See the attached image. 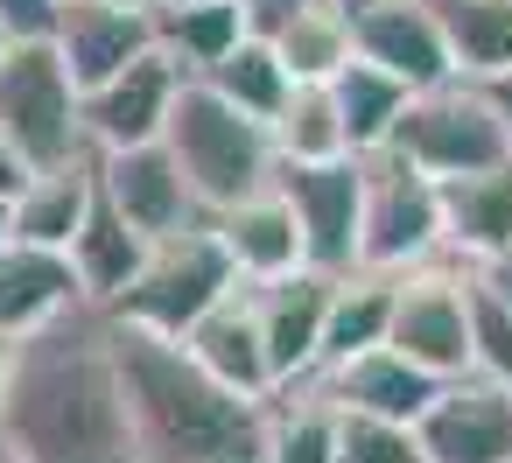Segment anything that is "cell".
Wrapping results in <instances>:
<instances>
[{"mask_svg": "<svg viewBox=\"0 0 512 463\" xmlns=\"http://www.w3.org/2000/svg\"><path fill=\"white\" fill-rule=\"evenodd\" d=\"M0 442L15 449V463H134L106 309L78 302L15 344L8 393H0Z\"/></svg>", "mask_w": 512, "mask_h": 463, "instance_id": "cell-1", "label": "cell"}, {"mask_svg": "<svg viewBox=\"0 0 512 463\" xmlns=\"http://www.w3.org/2000/svg\"><path fill=\"white\" fill-rule=\"evenodd\" d=\"M113 379L134 463H267V407L211 386L183 344L113 323Z\"/></svg>", "mask_w": 512, "mask_h": 463, "instance_id": "cell-2", "label": "cell"}, {"mask_svg": "<svg viewBox=\"0 0 512 463\" xmlns=\"http://www.w3.org/2000/svg\"><path fill=\"white\" fill-rule=\"evenodd\" d=\"M162 148L183 169V183H190V197H197L204 218H218V211H232V204H246V197H260L274 183V141H267V127L246 120V113H232L204 85L176 92Z\"/></svg>", "mask_w": 512, "mask_h": 463, "instance_id": "cell-3", "label": "cell"}, {"mask_svg": "<svg viewBox=\"0 0 512 463\" xmlns=\"http://www.w3.org/2000/svg\"><path fill=\"white\" fill-rule=\"evenodd\" d=\"M428 260H442L435 183L414 162H400L393 148L358 155V274L400 281Z\"/></svg>", "mask_w": 512, "mask_h": 463, "instance_id": "cell-4", "label": "cell"}, {"mask_svg": "<svg viewBox=\"0 0 512 463\" xmlns=\"http://www.w3.org/2000/svg\"><path fill=\"white\" fill-rule=\"evenodd\" d=\"M239 288V274H232V260L218 253V239H211V218L204 225H190V232H176V239H155L148 246V260H141V274H134V288L106 309L113 323H127V330H148V337H183L204 309H218L225 295Z\"/></svg>", "mask_w": 512, "mask_h": 463, "instance_id": "cell-5", "label": "cell"}, {"mask_svg": "<svg viewBox=\"0 0 512 463\" xmlns=\"http://www.w3.org/2000/svg\"><path fill=\"white\" fill-rule=\"evenodd\" d=\"M0 141L22 162V176L92 162L85 134H78V92L50 43H15L0 57Z\"/></svg>", "mask_w": 512, "mask_h": 463, "instance_id": "cell-6", "label": "cell"}, {"mask_svg": "<svg viewBox=\"0 0 512 463\" xmlns=\"http://www.w3.org/2000/svg\"><path fill=\"white\" fill-rule=\"evenodd\" d=\"M386 148L400 162H414L428 183H449V176H477V169H498L512 162L505 155V134H498V113L484 99V85H435V92H414L386 134Z\"/></svg>", "mask_w": 512, "mask_h": 463, "instance_id": "cell-7", "label": "cell"}, {"mask_svg": "<svg viewBox=\"0 0 512 463\" xmlns=\"http://www.w3.org/2000/svg\"><path fill=\"white\" fill-rule=\"evenodd\" d=\"M386 351H400L414 372L463 379L470 372V274L449 260H428L414 274L393 281V309H386Z\"/></svg>", "mask_w": 512, "mask_h": 463, "instance_id": "cell-8", "label": "cell"}, {"mask_svg": "<svg viewBox=\"0 0 512 463\" xmlns=\"http://www.w3.org/2000/svg\"><path fill=\"white\" fill-rule=\"evenodd\" d=\"M183 85H190V78H183L162 50H148L141 64H127L120 78H106L99 92H85V99H78L85 155L99 162V155H127V148H155Z\"/></svg>", "mask_w": 512, "mask_h": 463, "instance_id": "cell-9", "label": "cell"}, {"mask_svg": "<svg viewBox=\"0 0 512 463\" xmlns=\"http://www.w3.org/2000/svg\"><path fill=\"white\" fill-rule=\"evenodd\" d=\"M274 197L295 211L309 274L323 281L358 274V155L323 169H274Z\"/></svg>", "mask_w": 512, "mask_h": 463, "instance_id": "cell-10", "label": "cell"}, {"mask_svg": "<svg viewBox=\"0 0 512 463\" xmlns=\"http://www.w3.org/2000/svg\"><path fill=\"white\" fill-rule=\"evenodd\" d=\"M351 64L393 78L407 99L449 85V50L421 0H351Z\"/></svg>", "mask_w": 512, "mask_h": 463, "instance_id": "cell-11", "label": "cell"}, {"mask_svg": "<svg viewBox=\"0 0 512 463\" xmlns=\"http://www.w3.org/2000/svg\"><path fill=\"white\" fill-rule=\"evenodd\" d=\"M421 463H512V400L477 372L442 379L414 421Z\"/></svg>", "mask_w": 512, "mask_h": 463, "instance_id": "cell-12", "label": "cell"}, {"mask_svg": "<svg viewBox=\"0 0 512 463\" xmlns=\"http://www.w3.org/2000/svg\"><path fill=\"white\" fill-rule=\"evenodd\" d=\"M71 92H99L106 78H120L127 64H141L155 50V8H106V0H64L57 36H50Z\"/></svg>", "mask_w": 512, "mask_h": 463, "instance_id": "cell-13", "label": "cell"}, {"mask_svg": "<svg viewBox=\"0 0 512 463\" xmlns=\"http://www.w3.org/2000/svg\"><path fill=\"white\" fill-rule=\"evenodd\" d=\"M92 176H99V197H106L148 246H155V239H176V232H190V225H204V211H197V197H190V183H183V169L169 162L162 141H155V148H127V155H99Z\"/></svg>", "mask_w": 512, "mask_h": 463, "instance_id": "cell-14", "label": "cell"}, {"mask_svg": "<svg viewBox=\"0 0 512 463\" xmlns=\"http://www.w3.org/2000/svg\"><path fill=\"white\" fill-rule=\"evenodd\" d=\"M435 218H442V260L449 267L484 274V267L512 260V162L435 183Z\"/></svg>", "mask_w": 512, "mask_h": 463, "instance_id": "cell-15", "label": "cell"}, {"mask_svg": "<svg viewBox=\"0 0 512 463\" xmlns=\"http://www.w3.org/2000/svg\"><path fill=\"white\" fill-rule=\"evenodd\" d=\"M330 288H337V281H323V274H288V281H274V288H253V323H260V351H267L274 400L295 393V386L316 372Z\"/></svg>", "mask_w": 512, "mask_h": 463, "instance_id": "cell-16", "label": "cell"}, {"mask_svg": "<svg viewBox=\"0 0 512 463\" xmlns=\"http://www.w3.org/2000/svg\"><path fill=\"white\" fill-rule=\"evenodd\" d=\"M295 393H316L330 414H372V421H400V428H414L421 421V407L435 400V379L428 372H414L400 351H358V358H344V365H330V372H316L309 386H295Z\"/></svg>", "mask_w": 512, "mask_h": 463, "instance_id": "cell-17", "label": "cell"}, {"mask_svg": "<svg viewBox=\"0 0 512 463\" xmlns=\"http://www.w3.org/2000/svg\"><path fill=\"white\" fill-rule=\"evenodd\" d=\"M183 358L211 379V386H225V393H239V400H274V379H267V351H260V323H253V288H232L218 309H204L183 337Z\"/></svg>", "mask_w": 512, "mask_h": 463, "instance_id": "cell-18", "label": "cell"}, {"mask_svg": "<svg viewBox=\"0 0 512 463\" xmlns=\"http://www.w3.org/2000/svg\"><path fill=\"white\" fill-rule=\"evenodd\" d=\"M211 239H218V253L232 260L239 288H274V281H288V274H309L295 211L274 197V183H267L260 197L218 211V218H211Z\"/></svg>", "mask_w": 512, "mask_h": 463, "instance_id": "cell-19", "label": "cell"}, {"mask_svg": "<svg viewBox=\"0 0 512 463\" xmlns=\"http://www.w3.org/2000/svg\"><path fill=\"white\" fill-rule=\"evenodd\" d=\"M141 260H148V239H141V232H134L106 197H99V176H92V211H85L78 239L64 246V267H71L78 295H85L92 309H113V302L134 288Z\"/></svg>", "mask_w": 512, "mask_h": 463, "instance_id": "cell-20", "label": "cell"}, {"mask_svg": "<svg viewBox=\"0 0 512 463\" xmlns=\"http://www.w3.org/2000/svg\"><path fill=\"white\" fill-rule=\"evenodd\" d=\"M85 211H92V162H64V169L22 176V190L8 197V232H15V246H36V253L64 260Z\"/></svg>", "mask_w": 512, "mask_h": 463, "instance_id": "cell-21", "label": "cell"}, {"mask_svg": "<svg viewBox=\"0 0 512 463\" xmlns=\"http://www.w3.org/2000/svg\"><path fill=\"white\" fill-rule=\"evenodd\" d=\"M463 85L512 78V0H421Z\"/></svg>", "mask_w": 512, "mask_h": 463, "instance_id": "cell-22", "label": "cell"}, {"mask_svg": "<svg viewBox=\"0 0 512 463\" xmlns=\"http://www.w3.org/2000/svg\"><path fill=\"white\" fill-rule=\"evenodd\" d=\"M78 281L57 253H36V246H8L0 253V337L22 344L36 337L43 323H57L64 309H78Z\"/></svg>", "mask_w": 512, "mask_h": 463, "instance_id": "cell-23", "label": "cell"}, {"mask_svg": "<svg viewBox=\"0 0 512 463\" xmlns=\"http://www.w3.org/2000/svg\"><path fill=\"white\" fill-rule=\"evenodd\" d=\"M288 85H337L351 64V0H309V8L267 43Z\"/></svg>", "mask_w": 512, "mask_h": 463, "instance_id": "cell-24", "label": "cell"}, {"mask_svg": "<svg viewBox=\"0 0 512 463\" xmlns=\"http://www.w3.org/2000/svg\"><path fill=\"white\" fill-rule=\"evenodd\" d=\"M386 309H393V281L379 274H344L330 288V309H323V344H316V372L358 358V351H379L386 344ZM309 372V379H316ZM302 379V386H309Z\"/></svg>", "mask_w": 512, "mask_h": 463, "instance_id": "cell-25", "label": "cell"}, {"mask_svg": "<svg viewBox=\"0 0 512 463\" xmlns=\"http://www.w3.org/2000/svg\"><path fill=\"white\" fill-rule=\"evenodd\" d=\"M239 43H246L239 0H211V8H155V50H162L183 78L218 71Z\"/></svg>", "mask_w": 512, "mask_h": 463, "instance_id": "cell-26", "label": "cell"}, {"mask_svg": "<svg viewBox=\"0 0 512 463\" xmlns=\"http://www.w3.org/2000/svg\"><path fill=\"white\" fill-rule=\"evenodd\" d=\"M267 141H274V169H323V162H351L330 85H295V92H288V106L274 113Z\"/></svg>", "mask_w": 512, "mask_h": 463, "instance_id": "cell-27", "label": "cell"}, {"mask_svg": "<svg viewBox=\"0 0 512 463\" xmlns=\"http://www.w3.org/2000/svg\"><path fill=\"white\" fill-rule=\"evenodd\" d=\"M190 85H204V92H218L232 113H246V120H260V127H274V113L288 106V71H281V57L267 50V43H239L218 71H204V78H190Z\"/></svg>", "mask_w": 512, "mask_h": 463, "instance_id": "cell-28", "label": "cell"}, {"mask_svg": "<svg viewBox=\"0 0 512 463\" xmlns=\"http://www.w3.org/2000/svg\"><path fill=\"white\" fill-rule=\"evenodd\" d=\"M330 99H337L344 148H351V155H379L386 134H393V120H400V106H407V92H400L393 78L365 71V64H344V78L330 85Z\"/></svg>", "mask_w": 512, "mask_h": 463, "instance_id": "cell-29", "label": "cell"}, {"mask_svg": "<svg viewBox=\"0 0 512 463\" xmlns=\"http://www.w3.org/2000/svg\"><path fill=\"white\" fill-rule=\"evenodd\" d=\"M267 463H337V414L316 393H281L267 407Z\"/></svg>", "mask_w": 512, "mask_h": 463, "instance_id": "cell-30", "label": "cell"}, {"mask_svg": "<svg viewBox=\"0 0 512 463\" xmlns=\"http://www.w3.org/2000/svg\"><path fill=\"white\" fill-rule=\"evenodd\" d=\"M337 463H421L414 428L372 421V414H337Z\"/></svg>", "mask_w": 512, "mask_h": 463, "instance_id": "cell-31", "label": "cell"}, {"mask_svg": "<svg viewBox=\"0 0 512 463\" xmlns=\"http://www.w3.org/2000/svg\"><path fill=\"white\" fill-rule=\"evenodd\" d=\"M64 0H0V36L8 43H50Z\"/></svg>", "mask_w": 512, "mask_h": 463, "instance_id": "cell-32", "label": "cell"}, {"mask_svg": "<svg viewBox=\"0 0 512 463\" xmlns=\"http://www.w3.org/2000/svg\"><path fill=\"white\" fill-rule=\"evenodd\" d=\"M302 8H309V0H239V22H246V36H253V43H274Z\"/></svg>", "mask_w": 512, "mask_h": 463, "instance_id": "cell-33", "label": "cell"}, {"mask_svg": "<svg viewBox=\"0 0 512 463\" xmlns=\"http://www.w3.org/2000/svg\"><path fill=\"white\" fill-rule=\"evenodd\" d=\"M477 288H484V295H491V302H498V309L512 316V260H498V267H484V274H477Z\"/></svg>", "mask_w": 512, "mask_h": 463, "instance_id": "cell-34", "label": "cell"}, {"mask_svg": "<svg viewBox=\"0 0 512 463\" xmlns=\"http://www.w3.org/2000/svg\"><path fill=\"white\" fill-rule=\"evenodd\" d=\"M484 99H491V113H498V134H505V155H512V78H491V85H484Z\"/></svg>", "mask_w": 512, "mask_h": 463, "instance_id": "cell-35", "label": "cell"}, {"mask_svg": "<svg viewBox=\"0 0 512 463\" xmlns=\"http://www.w3.org/2000/svg\"><path fill=\"white\" fill-rule=\"evenodd\" d=\"M15 190H22V162L8 155V141H0V204H8Z\"/></svg>", "mask_w": 512, "mask_h": 463, "instance_id": "cell-36", "label": "cell"}, {"mask_svg": "<svg viewBox=\"0 0 512 463\" xmlns=\"http://www.w3.org/2000/svg\"><path fill=\"white\" fill-rule=\"evenodd\" d=\"M8 365H15V344L0 337V393H8Z\"/></svg>", "mask_w": 512, "mask_h": 463, "instance_id": "cell-37", "label": "cell"}, {"mask_svg": "<svg viewBox=\"0 0 512 463\" xmlns=\"http://www.w3.org/2000/svg\"><path fill=\"white\" fill-rule=\"evenodd\" d=\"M15 246V232H8V204H0V253H8Z\"/></svg>", "mask_w": 512, "mask_h": 463, "instance_id": "cell-38", "label": "cell"}, {"mask_svg": "<svg viewBox=\"0 0 512 463\" xmlns=\"http://www.w3.org/2000/svg\"><path fill=\"white\" fill-rule=\"evenodd\" d=\"M155 8H211V0H155Z\"/></svg>", "mask_w": 512, "mask_h": 463, "instance_id": "cell-39", "label": "cell"}, {"mask_svg": "<svg viewBox=\"0 0 512 463\" xmlns=\"http://www.w3.org/2000/svg\"><path fill=\"white\" fill-rule=\"evenodd\" d=\"M106 8H155V0H106Z\"/></svg>", "mask_w": 512, "mask_h": 463, "instance_id": "cell-40", "label": "cell"}, {"mask_svg": "<svg viewBox=\"0 0 512 463\" xmlns=\"http://www.w3.org/2000/svg\"><path fill=\"white\" fill-rule=\"evenodd\" d=\"M0 463H15V449H8V442H0Z\"/></svg>", "mask_w": 512, "mask_h": 463, "instance_id": "cell-41", "label": "cell"}, {"mask_svg": "<svg viewBox=\"0 0 512 463\" xmlns=\"http://www.w3.org/2000/svg\"><path fill=\"white\" fill-rule=\"evenodd\" d=\"M8 50H15V43H8V36H0V57H8Z\"/></svg>", "mask_w": 512, "mask_h": 463, "instance_id": "cell-42", "label": "cell"}]
</instances>
